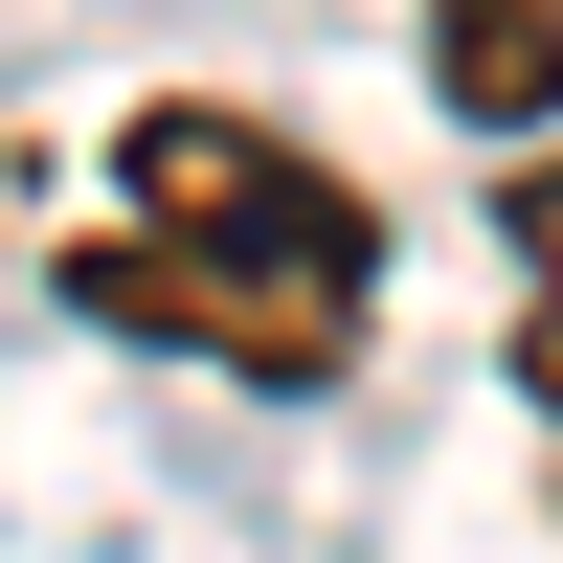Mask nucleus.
<instances>
[{"label":"nucleus","instance_id":"obj_1","mask_svg":"<svg viewBox=\"0 0 563 563\" xmlns=\"http://www.w3.org/2000/svg\"><path fill=\"white\" fill-rule=\"evenodd\" d=\"M113 249H90V316H135V339L225 361V384H339L361 316H384V203H361L339 158H294L271 113H203V90H158V113L113 135Z\"/></svg>","mask_w":563,"mask_h":563},{"label":"nucleus","instance_id":"obj_2","mask_svg":"<svg viewBox=\"0 0 563 563\" xmlns=\"http://www.w3.org/2000/svg\"><path fill=\"white\" fill-rule=\"evenodd\" d=\"M429 90L474 135H541L563 113V0H429Z\"/></svg>","mask_w":563,"mask_h":563},{"label":"nucleus","instance_id":"obj_3","mask_svg":"<svg viewBox=\"0 0 563 563\" xmlns=\"http://www.w3.org/2000/svg\"><path fill=\"white\" fill-rule=\"evenodd\" d=\"M496 294H519V406H563V158L496 180Z\"/></svg>","mask_w":563,"mask_h":563}]
</instances>
